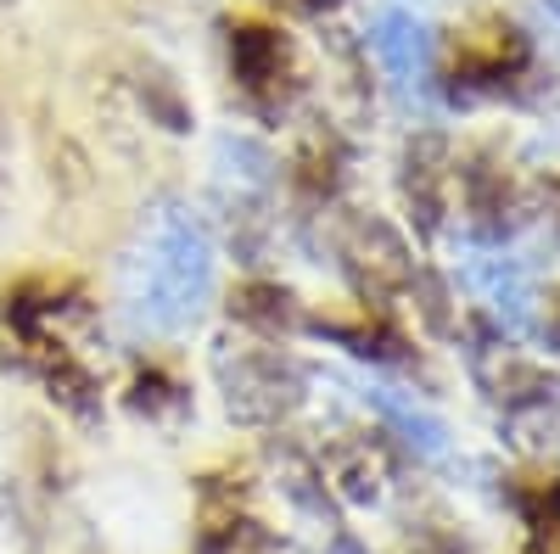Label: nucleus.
I'll return each instance as SVG.
<instances>
[{
    "instance_id": "nucleus-1",
    "label": "nucleus",
    "mask_w": 560,
    "mask_h": 554,
    "mask_svg": "<svg viewBox=\"0 0 560 554\" xmlns=\"http://www.w3.org/2000/svg\"><path fill=\"white\" fill-rule=\"evenodd\" d=\"M219 297V247L208 219L163 197L152 208H140L135 236L118 258V314L135 337H191L208 308Z\"/></svg>"
},
{
    "instance_id": "nucleus-2",
    "label": "nucleus",
    "mask_w": 560,
    "mask_h": 554,
    "mask_svg": "<svg viewBox=\"0 0 560 554\" xmlns=\"http://www.w3.org/2000/svg\"><path fill=\"white\" fill-rule=\"evenodd\" d=\"M370 45H376L382 68L404 84V90H427L432 79V34L420 17L409 12H376V23H370Z\"/></svg>"
},
{
    "instance_id": "nucleus-3",
    "label": "nucleus",
    "mask_w": 560,
    "mask_h": 554,
    "mask_svg": "<svg viewBox=\"0 0 560 554\" xmlns=\"http://www.w3.org/2000/svg\"><path fill=\"white\" fill-rule=\"evenodd\" d=\"M555 7H560V0H555Z\"/></svg>"
}]
</instances>
